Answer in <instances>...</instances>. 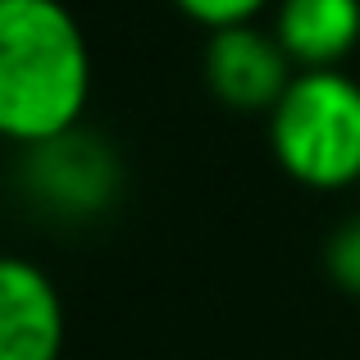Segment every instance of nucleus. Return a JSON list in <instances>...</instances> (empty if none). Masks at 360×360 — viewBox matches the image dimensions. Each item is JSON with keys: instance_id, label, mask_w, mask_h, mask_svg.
Wrapping results in <instances>:
<instances>
[{"instance_id": "obj_1", "label": "nucleus", "mask_w": 360, "mask_h": 360, "mask_svg": "<svg viewBox=\"0 0 360 360\" xmlns=\"http://www.w3.org/2000/svg\"><path fill=\"white\" fill-rule=\"evenodd\" d=\"M91 101V46L64 0H0V137L69 132Z\"/></svg>"}, {"instance_id": "obj_7", "label": "nucleus", "mask_w": 360, "mask_h": 360, "mask_svg": "<svg viewBox=\"0 0 360 360\" xmlns=\"http://www.w3.org/2000/svg\"><path fill=\"white\" fill-rule=\"evenodd\" d=\"M174 9L187 14L192 23H201L205 32H219V27L255 23L260 9H269V0H174Z\"/></svg>"}, {"instance_id": "obj_6", "label": "nucleus", "mask_w": 360, "mask_h": 360, "mask_svg": "<svg viewBox=\"0 0 360 360\" xmlns=\"http://www.w3.org/2000/svg\"><path fill=\"white\" fill-rule=\"evenodd\" d=\"M274 37L301 73L338 69L360 46V0H278Z\"/></svg>"}, {"instance_id": "obj_5", "label": "nucleus", "mask_w": 360, "mask_h": 360, "mask_svg": "<svg viewBox=\"0 0 360 360\" xmlns=\"http://www.w3.org/2000/svg\"><path fill=\"white\" fill-rule=\"evenodd\" d=\"M64 301L55 278L23 255H0V360H60Z\"/></svg>"}, {"instance_id": "obj_3", "label": "nucleus", "mask_w": 360, "mask_h": 360, "mask_svg": "<svg viewBox=\"0 0 360 360\" xmlns=\"http://www.w3.org/2000/svg\"><path fill=\"white\" fill-rule=\"evenodd\" d=\"M18 187L41 214L64 224H82L105 214L123 192V160L87 123L23 146Z\"/></svg>"}, {"instance_id": "obj_8", "label": "nucleus", "mask_w": 360, "mask_h": 360, "mask_svg": "<svg viewBox=\"0 0 360 360\" xmlns=\"http://www.w3.org/2000/svg\"><path fill=\"white\" fill-rule=\"evenodd\" d=\"M324 260H328V274H333L338 288H342V292H356V297H360V219L342 224V229L328 238Z\"/></svg>"}, {"instance_id": "obj_2", "label": "nucleus", "mask_w": 360, "mask_h": 360, "mask_svg": "<svg viewBox=\"0 0 360 360\" xmlns=\"http://www.w3.org/2000/svg\"><path fill=\"white\" fill-rule=\"evenodd\" d=\"M269 150L301 187H360V82L342 69H306L269 110Z\"/></svg>"}, {"instance_id": "obj_4", "label": "nucleus", "mask_w": 360, "mask_h": 360, "mask_svg": "<svg viewBox=\"0 0 360 360\" xmlns=\"http://www.w3.org/2000/svg\"><path fill=\"white\" fill-rule=\"evenodd\" d=\"M201 73H205L210 96L219 101L224 110L269 115L301 69L288 60V51L278 46L274 27L242 23V27H219V32H210L205 55H201Z\"/></svg>"}]
</instances>
